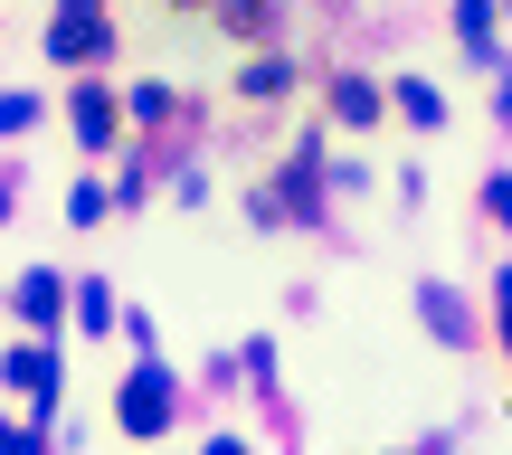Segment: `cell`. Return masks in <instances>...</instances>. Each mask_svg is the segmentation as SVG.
I'll return each instance as SVG.
<instances>
[{"mask_svg":"<svg viewBox=\"0 0 512 455\" xmlns=\"http://www.w3.org/2000/svg\"><path fill=\"white\" fill-rule=\"evenodd\" d=\"M124 418H133V427H152V418H162V370H143V380H133V399H124Z\"/></svg>","mask_w":512,"mask_h":455,"instance_id":"cell-1","label":"cell"}]
</instances>
